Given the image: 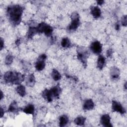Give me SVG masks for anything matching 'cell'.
Returning <instances> with one entry per match:
<instances>
[{
  "instance_id": "cell-12",
  "label": "cell",
  "mask_w": 127,
  "mask_h": 127,
  "mask_svg": "<svg viewBox=\"0 0 127 127\" xmlns=\"http://www.w3.org/2000/svg\"><path fill=\"white\" fill-rule=\"evenodd\" d=\"M94 107V104L93 101L89 99L86 100L83 104V109L84 110H92Z\"/></svg>"
},
{
  "instance_id": "cell-18",
  "label": "cell",
  "mask_w": 127,
  "mask_h": 127,
  "mask_svg": "<svg viewBox=\"0 0 127 127\" xmlns=\"http://www.w3.org/2000/svg\"><path fill=\"white\" fill-rule=\"evenodd\" d=\"M35 83V78L33 74H29L27 79L26 84L29 86H33Z\"/></svg>"
},
{
  "instance_id": "cell-19",
  "label": "cell",
  "mask_w": 127,
  "mask_h": 127,
  "mask_svg": "<svg viewBox=\"0 0 127 127\" xmlns=\"http://www.w3.org/2000/svg\"><path fill=\"white\" fill-rule=\"evenodd\" d=\"M16 91L17 93L21 97L24 96L26 94L25 88L23 85H18L16 88Z\"/></svg>"
},
{
  "instance_id": "cell-11",
  "label": "cell",
  "mask_w": 127,
  "mask_h": 127,
  "mask_svg": "<svg viewBox=\"0 0 127 127\" xmlns=\"http://www.w3.org/2000/svg\"><path fill=\"white\" fill-rule=\"evenodd\" d=\"M91 13L95 18H98L100 17L101 14V11L98 6H93L90 8Z\"/></svg>"
},
{
  "instance_id": "cell-24",
  "label": "cell",
  "mask_w": 127,
  "mask_h": 127,
  "mask_svg": "<svg viewBox=\"0 0 127 127\" xmlns=\"http://www.w3.org/2000/svg\"><path fill=\"white\" fill-rule=\"evenodd\" d=\"M13 62V57L11 55H7L5 59V64L6 65H10Z\"/></svg>"
},
{
  "instance_id": "cell-25",
  "label": "cell",
  "mask_w": 127,
  "mask_h": 127,
  "mask_svg": "<svg viewBox=\"0 0 127 127\" xmlns=\"http://www.w3.org/2000/svg\"><path fill=\"white\" fill-rule=\"evenodd\" d=\"M121 23L124 26H126L127 24V15H124L123 16L122 20H121Z\"/></svg>"
},
{
  "instance_id": "cell-6",
  "label": "cell",
  "mask_w": 127,
  "mask_h": 127,
  "mask_svg": "<svg viewBox=\"0 0 127 127\" xmlns=\"http://www.w3.org/2000/svg\"><path fill=\"white\" fill-rule=\"evenodd\" d=\"M71 22L68 27V30L69 31H75L80 24L79 15L77 12H73L71 15Z\"/></svg>"
},
{
  "instance_id": "cell-14",
  "label": "cell",
  "mask_w": 127,
  "mask_h": 127,
  "mask_svg": "<svg viewBox=\"0 0 127 127\" xmlns=\"http://www.w3.org/2000/svg\"><path fill=\"white\" fill-rule=\"evenodd\" d=\"M35 107L32 104H28L22 110L23 112L27 114L33 115L34 113Z\"/></svg>"
},
{
  "instance_id": "cell-22",
  "label": "cell",
  "mask_w": 127,
  "mask_h": 127,
  "mask_svg": "<svg viewBox=\"0 0 127 127\" xmlns=\"http://www.w3.org/2000/svg\"><path fill=\"white\" fill-rule=\"evenodd\" d=\"M86 119L83 117H78L74 120V123L78 126H83L85 122Z\"/></svg>"
},
{
  "instance_id": "cell-4",
  "label": "cell",
  "mask_w": 127,
  "mask_h": 127,
  "mask_svg": "<svg viewBox=\"0 0 127 127\" xmlns=\"http://www.w3.org/2000/svg\"><path fill=\"white\" fill-rule=\"evenodd\" d=\"M77 57L79 61L83 64L85 67L87 65V60L89 55L88 51L83 47H78L76 49Z\"/></svg>"
},
{
  "instance_id": "cell-28",
  "label": "cell",
  "mask_w": 127,
  "mask_h": 127,
  "mask_svg": "<svg viewBox=\"0 0 127 127\" xmlns=\"http://www.w3.org/2000/svg\"><path fill=\"white\" fill-rule=\"evenodd\" d=\"M4 114V109L2 108V107H0V115H1V117H2V116H3Z\"/></svg>"
},
{
  "instance_id": "cell-15",
  "label": "cell",
  "mask_w": 127,
  "mask_h": 127,
  "mask_svg": "<svg viewBox=\"0 0 127 127\" xmlns=\"http://www.w3.org/2000/svg\"><path fill=\"white\" fill-rule=\"evenodd\" d=\"M7 111L13 113H17L18 112V107L16 102L13 101L10 104Z\"/></svg>"
},
{
  "instance_id": "cell-13",
  "label": "cell",
  "mask_w": 127,
  "mask_h": 127,
  "mask_svg": "<svg viewBox=\"0 0 127 127\" xmlns=\"http://www.w3.org/2000/svg\"><path fill=\"white\" fill-rule=\"evenodd\" d=\"M111 77L113 79H117L120 75V70L116 67H113L110 70Z\"/></svg>"
},
{
  "instance_id": "cell-8",
  "label": "cell",
  "mask_w": 127,
  "mask_h": 127,
  "mask_svg": "<svg viewBox=\"0 0 127 127\" xmlns=\"http://www.w3.org/2000/svg\"><path fill=\"white\" fill-rule=\"evenodd\" d=\"M91 51L94 54L99 55L102 50V45L99 41H96L91 43L90 46Z\"/></svg>"
},
{
  "instance_id": "cell-20",
  "label": "cell",
  "mask_w": 127,
  "mask_h": 127,
  "mask_svg": "<svg viewBox=\"0 0 127 127\" xmlns=\"http://www.w3.org/2000/svg\"><path fill=\"white\" fill-rule=\"evenodd\" d=\"M37 33V28L35 27H30L29 28L27 34V37L28 38H31L33 37L36 33Z\"/></svg>"
},
{
  "instance_id": "cell-9",
  "label": "cell",
  "mask_w": 127,
  "mask_h": 127,
  "mask_svg": "<svg viewBox=\"0 0 127 127\" xmlns=\"http://www.w3.org/2000/svg\"><path fill=\"white\" fill-rule=\"evenodd\" d=\"M112 109L114 112H117L121 114H124L126 113V110L123 106L120 103L116 101H112Z\"/></svg>"
},
{
  "instance_id": "cell-27",
  "label": "cell",
  "mask_w": 127,
  "mask_h": 127,
  "mask_svg": "<svg viewBox=\"0 0 127 127\" xmlns=\"http://www.w3.org/2000/svg\"><path fill=\"white\" fill-rule=\"evenodd\" d=\"M4 47V41H3V39L2 38L0 39V50H1Z\"/></svg>"
},
{
  "instance_id": "cell-17",
  "label": "cell",
  "mask_w": 127,
  "mask_h": 127,
  "mask_svg": "<svg viewBox=\"0 0 127 127\" xmlns=\"http://www.w3.org/2000/svg\"><path fill=\"white\" fill-rule=\"evenodd\" d=\"M68 122V118L67 116L63 115L59 118V126L60 127H64L66 125Z\"/></svg>"
},
{
  "instance_id": "cell-29",
  "label": "cell",
  "mask_w": 127,
  "mask_h": 127,
  "mask_svg": "<svg viewBox=\"0 0 127 127\" xmlns=\"http://www.w3.org/2000/svg\"><path fill=\"white\" fill-rule=\"evenodd\" d=\"M104 2V1L102 0H97V3L99 5H102V4H103Z\"/></svg>"
},
{
  "instance_id": "cell-3",
  "label": "cell",
  "mask_w": 127,
  "mask_h": 127,
  "mask_svg": "<svg viewBox=\"0 0 127 127\" xmlns=\"http://www.w3.org/2000/svg\"><path fill=\"white\" fill-rule=\"evenodd\" d=\"M62 91L61 87L59 85L53 87L50 90L45 89L42 92L43 97L48 102H51L54 98H58Z\"/></svg>"
},
{
  "instance_id": "cell-32",
  "label": "cell",
  "mask_w": 127,
  "mask_h": 127,
  "mask_svg": "<svg viewBox=\"0 0 127 127\" xmlns=\"http://www.w3.org/2000/svg\"><path fill=\"white\" fill-rule=\"evenodd\" d=\"M0 93H1V94H0V99H2V97H3V93H2V92L1 91V92H0Z\"/></svg>"
},
{
  "instance_id": "cell-26",
  "label": "cell",
  "mask_w": 127,
  "mask_h": 127,
  "mask_svg": "<svg viewBox=\"0 0 127 127\" xmlns=\"http://www.w3.org/2000/svg\"><path fill=\"white\" fill-rule=\"evenodd\" d=\"M113 54V51L111 49H109L108 50H107V56L108 57H111Z\"/></svg>"
},
{
  "instance_id": "cell-33",
  "label": "cell",
  "mask_w": 127,
  "mask_h": 127,
  "mask_svg": "<svg viewBox=\"0 0 127 127\" xmlns=\"http://www.w3.org/2000/svg\"><path fill=\"white\" fill-rule=\"evenodd\" d=\"M126 84H127V83H125V88L126 89H127V86H126Z\"/></svg>"
},
{
  "instance_id": "cell-2",
  "label": "cell",
  "mask_w": 127,
  "mask_h": 127,
  "mask_svg": "<svg viewBox=\"0 0 127 127\" xmlns=\"http://www.w3.org/2000/svg\"><path fill=\"white\" fill-rule=\"evenodd\" d=\"M4 81L6 83L19 84L24 79V75L20 72L9 71L3 75Z\"/></svg>"
},
{
  "instance_id": "cell-10",
  "label": "cell",
  "mask_w": 127,
  "mask_h": 127,
  "mask_svg": "<svg viewBox=\"0 0 127 127\" xmlns=\"http://www.w3.org/2000/svg\"><path fill=\"white\" fill-rule=\"evenodd\" d=\"M111 118L109 115L104 114L103 115L100 119V123L101 125L104 127H112V125L110 122Z\"/></svg>"
},
{
  "instance_id": "cell-30",
  "label": "cell",
  "mask_w": 127,
  "mask_h": 127,
  "mask_svg": "<svg viewBox=\"0 0 127 127\" xmlns=\"http://www.w3.org/2000/svg\"><path fill=\"white\" fill-rule=\"evenodd\" d=\"M20 43V39H17L16 42H15V44L17 45H18Z\"/></svg>"
},
{
  "instance_id": "cell-5",
  "label": "cell",
  "mask_w": 127,
  "mask_h": 127,
  "mask_svg": "<svg viewBox=\"0 0 127 127\" xmlns=\"http://www.w3.org/2000/svg\"><path fill=\"white\" fill-rule=\"evenodd\" d=\"M36 28L37 33H44L45 35L47 37L51 36L53 31V28L51 26L44 22L40 23Z\"/></svg>"
},
{
  "instance_id": "cell-16",
  "label": "cell",
  "mask_w": 127,
  "mask_h": 127,
  "mask_svg": "<svg viewBox=\"0 0 127 127\" xmlns=\"http://www.w3.org/2000/svg\"><path fill=\"white\" fill-rule=\"evenodd\" d=\"M105 64V59L102 55H99L97 60V67L99 69H102Z\"/></svg>"
},
{
  "instance_id": "cell-1",
  "label": "cell",
  "mask_w": 127,
  "mask_h": 127,
  "mask_svg": "<svg viewBox=\"0 0 127 127\" xmlns=\"http://www.w3.org/2000/svg\"><path fill=\"white\" fill-rule=\"evenodd\" d=\"M23 9L22 6L18 4L12 5L7 7L6 15L12 25L16 26L20 23Z\"/></svg>"
},
{
  "instance_id": "cell-21",
  "label": "cell",
  "mask_w": 127,
  "mask_h": 127,
  "mask_svg": "<svg viewBox=\"0 0 127 127\" xmlns=\"http://www.w3.org/2000/svg\"><path fill=\"white\" fill-rule=\"evenodd\" d=\"M52 77L53 79L55 81H58L61 78V75L60 73V72L56 69H53L52 73H51Z\"/></svg>"
},
{
  "instance_id": "cell-31",
  "label": "cell",
  "mask_w": 127,
  "mask_h": 127,
  "mask_svg": "<svg viewBox=\"0 0 127 127\" xmlns=\"http://www.w3.org/2000/svg\"><path fill=\"white\" fill-rule=\"evenodd\" d=\"M115 28H116V30H118L120 29V25L119 24H118V23L116 24V25L115 26Z\"/></svg>"
},
{
  "instance_id": "cell-7",
  "label": "cell",
  "mask_w": 127,
  "mask_h": 127,
  "mask_svg": "<svg viewBox=\"0 0 127 127\" xmlns=\"http://www.w3.org/2000/svg\"><path fill=\"white\" fill-rule=\"evenodd\" d=\"M46 58L47 56L45 54H42L38 57L37 61L35 63V68L37 70L41 71L45 68V61Z\"/></svg>"
},
{
  "instance_id": "cell-23",
  "label": "cell",
  "mask_w": 127,
  "mask_h": 127,
  "mask_svg": "<svg viewBox=\"0 0 127 127\" xmlns=\"http://www.w3.org/2000/svg\"><path fill=\"white\" fill-rule=\"evenodd\" d=\"M70 42L69 39L68 38H64L61 41V45L62 47L67 48L70 47Z\"/></svg>"
}]
</instances>
